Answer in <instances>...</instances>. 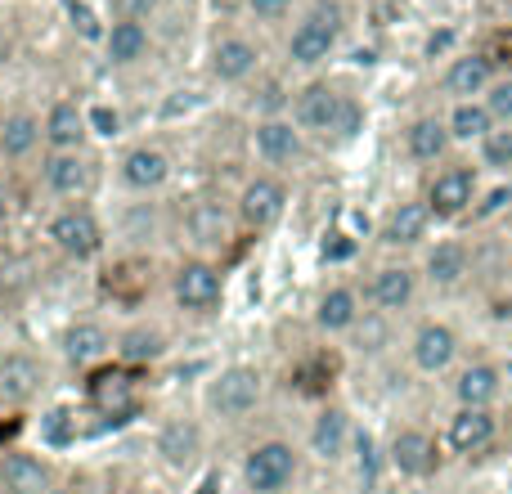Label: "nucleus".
I'll list each match as a JSON object with an SVG mask.
<instances>
[{
    "label": "nucleus",
    "mask_w": 512,
    "mask_h": 494,
    "mask_svg": "<svg viewBox=\"0 0 512 494\" xmlns=\"http://www.w3.org/2000/svg\"><path fill=\"white\" fill-rule=\"evenodd\" d=\"M86 400L108 423H131V418L140 414V382H135V369H126V364H99V369H90Z\"/></svg>",
    "instance_id": "4"
},
{
    "label": "nucleus",
    "mask_w": 512,
    "mask_h": 494,
    "mask_svg": "<svg viewBox=\"0 0 512 494\" xmlns=\"http://www.w3.org/2000/svg\"><path fill=\"white\" fill-rule=\"evenodd\" d=\"M378 234L387 247H418V243H427V234H432V212H427L423 198H405V203H396L387 216H382Z\"/></svg>",
    "instance_id": "30"
},
{
    "label": "nucleus",
    "mask_w": 512,
    "mask_h": 494,
    "mask_svg": "<svg viewBox=\"0 0 512 494\" xmlns=\"http://www.w3.org/2000/svg\"><path fill=\"white\" fill-rule=\"evenodd\" d=\"M41 144H45L41 113H32V108H14V113L0 117V158L5 162H27Z\"/></svg>",
    "instance_id": "31"
},
{
    "label": "nucleus",
    "mask_w": 512,
    "mask_h": 494,
    "mask_svg": "<svg viewBox=\"0 0 512 494\" xmlns=\"http://www.w3.org/2000/svg\"><path fill=\"white\" fill-rule=\"evenodd\" d=\"M387 463L400 472V477L427 481V477H436V468H441V445H436V436L423 432V427H400V432L391 436Z\"/></svg>",
    "instance_id": "14"
},
{
    "label": "nucleus",
    "mask_w": 512,
    "mask_h": 494,
    "mask_svg": "<svg viewBox=\"0 0 512 494\" xmlns=\"http://www.w3.org/2000/svg\"><path fill=\"white\" fill-rule=\"evenodd\" d=\"M243 9H248L261 27H274L292 14V0H243Z\"/></svg>",
    "instance_id": "40"
},
{
    "label": "nucleus",
    "mask_w": 512,
    "mask_h": 494,
    "mask_svg": "<svg viewBox=\"0 0 512 494\" xmlns=\"http://www.w3.org/2000/svg\"><path fill=\"white\" fill-rule=\"evenodd\" d=\"M499 436V418L495 409H454V418L445 423V445L463 459H477L495 445Z\"/></svg>",
    "instance_id": "20"
},
{
    "label": "nucleus",
    "mask_w": 512,
    "mask_h": 494,
    "mask_svg": "<svg viewBox=\"0 0 512 494\" xmlns=\"http://www.w3.org/2000/svg\"><path fill=\"white\" fill-rule=\"evenodd\" d=\"M292 122L301 126V135H319L328 144H351L364 131V104L355 95H346L333 81H310L292 99Z\"/></svg>",
    "instance_id": "1"
},
{
    "label": "nucleus",
    "mask_w": 512,
    "mask_h": 494,
    "mask_svg": "<svg viewBox=\"0 0 512 494\" xmlns=\"http://www.w3.org/2000/svg\"><path fill=\"white\" fill-rule=\"evenodd\" d=\"M50 494H77V490H72V486H54Z\"/></svg>",
    "instance_id": "46"
},
{
    "label": "nucleus",
    "mask_w": 512,
    "mask_h": 494,
    "mask_svg": "<svg viewBox=\"0 0 512 494\" xmlns=\"http://www.w3.org/2000/svg\"><path fill=\"white\" fill-rule=\"evenodd\" d=\"M171 301L176 310L194 319H207L221 310L225 301V274L212 256H185V261L171 270Z\"/></svg>",
    "instance_id": "3"
},
{
    "label": "nucleus",
    "mask_w": 512,
    "mask_h": 494,
    "mask_svg": "<svg viewBox=\"0 0 512 494\" xmlns=\"http://www.w3.org/2000/svg\"><path fill=\"white\" fill-rule=\"evenodd\" d=\"M158 459L167 463V468L185 472L198 463V454H203V427L194 423V418H167V423L158 427Z\"/></svg>",
    "instance_id": "29"
},
{
    "label": "nucleus",
    "mask_w": 512,
    "mask_h": 494,
    "mask_svg": "<svg viewBox=\"0 0 512 494\" xmlns=\"http://www.w3.org/2000/svg\"><path fill=\"white\" fill-rule=\"evenodd\" d=\"M477 50H481V59L495 68V77H512V32H508V27H495V32H490Z\"/></svg>",
    "instance_id": "37"
},
{
    "label": "nucleus",
    "mask_w": 512,
    "mask_h": 494,
    "mask_svg": "<svg viewBox=\"0 0 512 494\" xmlns=\"http://www.w3.org/2000/svg\"><path fill=\"white\" fill-rule=\"evenodd\" d=\"M504 396V369L495 360H472L454 373V400L459 409H495Z\"/></svg>",
    "instance_id": "22"
},
{
    "label": "nucleus",
    "mask_w": 512,
    "mask_h": 494,
    "mask_svg": "<svg viewBox=\"0 0 512 494\" xmlns=\"http://www.w3.org/2000/svg\"><path fill=\"white\" fill-rule=\"evenodd\" d=\"M459 328L445 324V319H423L409 337V355H414V369L423 373H445L459 360Z\"/></svg>",
    "instance_id": "15"
},
{
    "label": "nucleus",
    "mask_w": 512,
    "mask_h": 494,
    "mask_svg": "<svg viewBox=\"0 0 512 494\" xmlns=\"http://www.w3.org/2000/svg\"><path fill=\"white\" fill-rule=\"evenodd\" d=\"M5 355H9V346H5V342H0V364H5Z\"/></svg>",
    "instance_id": "48"
},
{
    "label": "nucleus",
    "mask_w": 512,
    "mask_h": 494,
    "mask_svg": "<svg viewBox=\"0 0 512 494\" xmlns=\"http://www.w3.org/2000/svg\"><path fill=\"white\" fill-rule=\"evenodd\" d=\"M351 337H355V346H360L364 355L387 351V342H391V315H378V310H364V315L355 319Z\"/></svg>",
    "instance_id": "35"
},
{
    "label": "nucleus",
    "mask_w": 512,
    "mask_h": 494,
    "mask_svg": "<svg viewBox=\"0 0 512 494\" xmlns=\"http://www.w3.org/2000/svg\"><path fill=\"white\" fill-rule=\"evenodd\" d=\"M337 41H342V9L319 0L310 14H301L292 23L283 54H288L292 68H319V63H328L337 54Z\"/></svg>",
    "instance_id": "2"
},
{
    "label": "nucleus",
    "mask_w": 512,
    "mask_h": 494,
    "mask_svg": "<svg viewBox=\"0 0 512 494\" xmlns=\"http://www.w3.org/2000/svg\"><path fill=\"white\" fill-rule=\"evenodd\" d=\"M45 239L54 243V252L68 256V261H95L104 252V225L90 212L86 203H68L50 216L45 225Z\"/></svg>",
    "instance_id": "5"
},
{
    "label": "nucleus",
    "mask_w": 512,
    "mask_h": 494,
    "mask_svg": "<svg viewBox=\"0 0 512 494\" xmlns=\"http://www.w3.org/2000/svg\"><path fill=\"white\" fill-rule=\"evenodd\" d=\"M297 468L301 454L292 441H261L243 459V486H248V494H283L297 481Z\"/></svg>",
    "instance_id": "8"
},
{
    "label": "nucleus",
    "mask_w": 512,
    "mask_h": 494,
    "mask_svg": "<svg viewBox=\"0 0 512 494\" xmlns=\"http://www.w3.org/2000/svg\"><path fill=\"white\" fill-rule=\"evenodd\" d=\"M5 221H9V189L0 185V225H5Z\"/></svg>",
    "instance_id": "45"
},
{
    "label": "nucleus",
    "mask_w": 512,
    "mask_h": 494,
    "mask_svg": "<svg viewBox=\"0 0 512 494\" xmlns=\"http://www.w3.org/2000/svg\"><path fill=\"white\" fill-rule=\"evenodd\" d=\"M360 315H364V301L351 283H333V288H324L319 301H315V328L319 333H351Z\"/></svg>",
    "instance_id": "33"
},
{
    "label": "nucleus",
    "mask_w": 512,
    "mask_h": 494,
    "mask_svg": "<svg viewBox=\"0 0 512 494\" xmlns=\"http://www.w3.org/2000/svg\"><path fill=\"white\" fill-rule=\"evenodd\" d=\"M41 185L45 194L81 203L95 189V158L86 149H68V153H45L41 158Z\"/></svg>",
    "instance_id": "11"
},
{
    "label": "nucleus",
    "mask_w": 512,
    "mask_h": 494,
    "mask_svg": "<svg viewBox=\"0 0 512 494\" xmlns=\"http://www.w3.org/2000/svg\"><path fill=\"white\" fill-rule=\"evenodd\" d=\"M207 72H212L221 86H243L261 72V45L243 32H225L216 36L212 54H207Z\"/></svg>",
    "instance_id": "13"
},
{
    "label": "nucleus",
    "mask_w": 512,
    "mask_h": 494,
    "mask_svg": "<svg viewBox=\"0 0 512 494\" xmlns=\"http://www.w3.org/2000/svg\"><path fill=\"white\" fill-rule=\"evenodd\" d=\"M283 212H288V185H283L274 171L252 176L248 185L239 189V198H234V221H239L248 234L274 230V225L283 221Z\"/></svg>",
    "instance_id": "9"
},
{
    "label": "nucleus",
    "mask_w": 512,
    "mask_h": 494,
    "mask_svg": "<svg viewBox=\"0 0 512 494\" xmlns=\"http://www.w3.org/2000/svg\"><path fill=\"white\" fill-rule=\"evenodd\" d=\"M45 436H50V445H68L72 427H68V414H63V409H54V414L45 418Z\"/></svg>",
    "instance_id": "43"
},
{
    "label": "nucleus",
    "mask_w": 512,
    "mask_h": 494,
    "mask_svg": "<svg viewBox=\"0 0 512 494\" xmlns=\"http://www.w3.org/2000/svg\"><path fill=\"white\" fill-rule=\"evenodd\" d=\"M256 158L270 162V167H292V162L306 158V135L292 117H261L252 131Z\"/></svg>",
    "instance_id": "16"
},
{
    "label": "nucleus",
    "mask_w": 512,
    "mask_h": 494,
    "mask_svg": "<svg viewBox=\"0 0 512 494\" xmlns=\"http://www.w3.org/2000/svg\"><path fill=\"white\" fill-rule=\"evenodd\" d=\"M32 288V265L23 256H0V297H18Z\"/></svg>",
    "instance_id": "39"
},
{
    "label": "nucleus",
    "mask_w": 512,
    "mask_h": 494,
    "mask_svg": "<svg viewBox=\"0 0 512 494\" xmlns=\"http://www.w3.org/2000/svg\"><path fill=\"white\" fill-rule=\"evenodd\" d=\"M216 5H225V9H234V5H243V0H216Z\"/></svg>",
    "instance_id": "47"
},
{
    "label": "nucleus",
    "mask_w": 512,
    "mask_h": 494,
    "mask_svg": "<svg viewBox=\"0 0 512 494\" xmlns=\"http://www.w3.org/2000/svg\"><path fill=\"white\" fill-rule=\"evenodd\" d=\"M117 180H122L131 194H158L171 180V158L158 144H131L117 162Z\"/></svg>",
    "instance_id": "17"
},
{
    "label": "nucleus",
    "mask_w": 512,
    "mask_h": 494,
    "mask_svg": "<svg viewBox=\"0 0 512 494\" xmlns=\"http://www.w3.org/2000/svg\"><path fill=\"white\" fill-rule=\"evenodd\" d=\"M418 283H423L418 265H409V261H387V265H378V270L369 274V283H364V301H369L378 315H400V310L414 306Z\"/></svg>",
    "instance_id": "10"
},
{
    "label": "nucleus",
    "mask_w": 512,
    "mask_h": 494,
    "mask_svg": "<svg viewBox=\"0 0 512 494\" xmlns=\"http://www.w3.org/2000/svg\"><path fill=\"white\" fill-rule=\"evenodd\" d=\"M180 225H185V239L198 247V256L225 247V243H230V230H234L225 203H216V198H194V203H185Z\"/></svg>",
    "instance_id": "21"
},
{
    "label": "nucleus",
    "mask_w": 512,
    "mask_h": 494,
    "mask_svg": "<svg viewBox=\"0 0 512 494\" xmlns=\"http://www.w3.org/2000/svg\"><path fill=\"white\" fill-rule=\"evenodd\" d=\"M418 274H423L432 288L450 292L459 288V283H468L472 274V252L463 239H432L423 252V265H418Z\"/></svg>",
    "instance_id": "18"
},
{
    "label": "nucleus",
    "mask_w": 512,
    "mask_h": 494,
    "mask_svg": "<svg viewBox=\"0 0 512 494\" xmlns=\"http://www.w3.org/2000/svg\"><path fill=\"white\" fill-rule=\"evenodd\" d=\"M445 126H450L454 144H481L490 131H495V117L486 113V104H481V99H463V104L450 108Z\"/></svg>",
    "instance_id": "34"
},
{
    "label": "nucleus",
    "mask_w": 512,
    "mask_h": 494,
    "mask_svg": "<svg viewBox=\"0 0 512 494\" xmlns=\"http://www.w3.org/2000/svg\"><path fill=\"white\" fill-rule=\"evenodd\" d=\"M490 81H495V68L481 59V50L454 54V59L445 63V72H441V90L454 99V104H463V99H481Z\"/></svg>",
    "instance_id": "27"
},
{
    "label": "nucleus",
    "mask_w": 512,
    "mask_h": 494,
    "mask_svg": "<svg viewBox=\"0 0 512 494\" xmlns=\"http://www.w3.org/2000/svg\"><path fill=\"white\" fill-rule=\"evenodd\" d=\"M41 131H45V149L50 153H68V149H86V135H90V122H86V108L77 99H54L41 117Z\"/></svg>",
    "instance_id": "23"
},
{
    "label": "nucleus",
    "mask_w": 512,
    "mask_h": 494,
    "mask_svg": "<svg viewBox=\"0 0 512 494\" xmlns=\"http://www.w3.org/2000/svg\"><path fill=\"white\" fill-rule=\"evenodd\" d=\"M265 396V373L256 369V364H230V369H221L212 378V387H207V405H212L216 418H225V423H239V418H248L256 405H261Z\"/></svg>",
    "instance_id": "7"
},
{
    "label": "nucleus",
    "mask_w": 512,
    "mask_h": 494,
    "mask_svg": "<svg viewBox=\"0 0 512 494\" xmlns=\"http://www.w3.org/2000/svg\"><path fill=\"white\" fill-rule=\"evenodd\" d=\"M108 5H113L117 18H140V23H144V18H149L162 0H108Z\"/></svg>",
    "instance_id": "41"
},
{
    "label": "nucleus",
    "mask_w": 512,
    "mask_h": 494,
    "mask_svg": "<svg viewBox=\"0 0 512 494\" xmlns=\"http://www.w3.org/2000/svg\"><path fill=\"white\" fill-rule=\"evenodd\" d=\"M450 149H454V135H450V126H445L441 113H418L414 122L405 126V158L418 162V167L445 162Z\"/></svg>",
    "instance_id": "25"
},
{
    "label": "nucleus",
    "mask_w": 512,
    "mask_h": 494,
    "mask_svg": "<svg viewBox=\"0 0 512 494\" xmlns=\"http://www.w3.org/2000/svg\"><path fill=\"white\" fill-rule=\"evenodd\" d=\"M481 149V162H486L490 171H512V126H495V131L486 135V140L477 144Z\"/></svg>",
    "instance_id": "36"
},
{
    "label": "nucleus",
    "mask_w": 512,
    "mask_h": 494,
    "mask_svg": "<svg viewBox=\"0 0 512 494\" xmlns=\"http://www.w3.org/2000/svg\"><path fill=\"white\" fill-rule=\"evenodd\" d=\"M481 104H486V113L495 117V126H512V77L490 81L486 95H481Z\"/></svg>",
    "instance_id": "38"
},
{
    "label": "nucleus",
    "mask_w": 512,
    "mask_h": 494,
    "mask_svg": "<svg viewBox=\"0 0 512 494\" xmlns=\"http://www.w3.org/2000/svg\"><path fill=\"white\" fill-rule=\"evenodd\" d=\"M477 189H481L477 167H468V162H445V167H436L432 180H427L423 203H427V212H432V221H459V216L472 212Z\"/></svg>",
    "instance_id": "6"
},
{
    "label": "nucleus",
    "mask_w": 512,
    "mask_h": 494,
    "mask_svg": "<svg viewBox=\"0 0 512 494\" xmlns=\"http://www.w3.org/2000/svg\"><path fill=\"white\" fill-rule=\"evenodd\" d=\"M355 445V432H351V414L342 405H324L310 423V454L324 463H337L346 459V450Z\"/></svg>",
    "instance_id": "28"
},
{
    "label": "nucleus",
    "mask_w": 512,
    "mask_h": 494,
    "mask_svg": "<svg viewBox=\"0 0 512 494\" xmlns=\"http://www.w3.org/2000/svg\"><path fill=\"white\" fill-rule=\"evenodd\" d=\"M45 382H50V369H45L41 355L14 346V351L5 355V364H0V405H9V409L32 405L45 391Z\"/></svg>",
    "instance_id": "12"
},
{
    "label": "nucleus",
    "mask_w": 512,
    "mask_h": 494,
    "mask_svg": "<svg viewBox=\"0 0 512 494\" xmlns=\"http://www.w3.org/2000/svg\"><path fill=\"white\" fill-rule=\"evenodd\" d=\"M99 41H104V59L113 63V68H135V63H144L153 50V32L140 18H113Z\"/></svg>",
    "instance_id": "26"
},
{
    "label": "nucleus",
    "mask_w": 512,
    "mask_h": 494,
    "mask_svg": "<svg viewBox=\"0 0 512 494\" xmlns=\"http://www.w3.org/2000/svg\"><path fill=\"white\" fill-rule=\"evenodd\" d=\"M86 122H90V131H99V135H113L117 126H122V117H117L113 108H86Z\"/></svg>",
    "instance_id": "42"
},
{
    "label": "nucleus",
    "mask_w": 512,
    "mask_h": 494,
    "mask_svg": "<svg viewBox=\"0 0 512 494\" xmlns=\"http://www.w3.org/2000/svg\"><path fill=\"white\" fill-rule=\"evenodd\" d=\"M351 252H355V243L346 239V234H333V243H324V256H328V261H346Z\"/></svg>",
    "instance_id": "44"
},
{
    "label": "nucleus",
    "mask_w": 512,
    "mask_h": 494,
    "mask_svg": "<svg viewBox=\"0 0 512 494\" xmlns=\"http://www.w3.org/2000/svg\"><path fill=\"white\" fill-rule=\"evenodd\" d=\"M167 346L171 342L158 324H131L117 333L113 355H117V364H126V369H149V364H158L162 355H167Z\"/></svg>",
    "instance_id": "32"
},
{
    "label": "nucleus",
    "mask_w": 512,
    "mask_h": 494,
    "mask_svg": "<svg viewBox=\"0 0 512 494\" xmlns=\"http://www.w3.org/2000/svg\"><path fill=\"white\" fill-rule=\"evenodd\" d=\"M113 342L117 337L99 319H72L68 333H63V360L77 364V369H99L113 355Z\"/></svg>",
    "instance_id": "24"
},
{
    "label": "nucleus",
    "mask_w": 512,
    "mask_h": 494,
    "mask_svg": "<svg viewBox=\"0 0 512 494\" xmlns=\"http://www.w3.org/2000/svg\"><path fill=\"white\" fill-rule=\"evenodd\" d=\"M54 481L50 459L32 450H5L0 454V494H50Z\"/></svg>",
    "instance_id": "19"
}]
</instances>
